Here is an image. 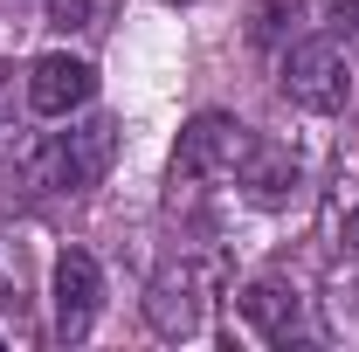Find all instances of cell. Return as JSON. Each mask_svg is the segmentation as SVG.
<instances>
[{
	"mask_svg": "<svg viewBox=\"0 0 359 352\" xmlns=\"http://www.w3.org/2000/svg\"><path fill=\"white\" fill-rule=\"evenodd\" d=\"M249 125L242 118H228V111H201L187 132H180V152H173V180H228L242 173V159H249Z\"/></svg>",
	"mask_w": 359,
	"mask_h": 352,
	"instance_id": "277c9868",
	"label": "cell"
},
{
	"mask_svg": "<svg viewBox=\"0 0 359 352\" xmlns=\"http://www.w3.org/2000/svg\"><path fill=\"white\" fill-rule=\"evenodd\" d=\"M97 311H104V269L90 263L83 249H69V256L55 263V339H62V346L90 339Z\"/></svg>",
	"mask_w": 359,
	"mask_h": 352,
	"instance_id": "5b68a950",
	"label": "cell"
},
{
	"mask_svg": "<svg viewBox=\"0 0 359 352\" xmlns=\"http://www.w3.org/2000/svg\"><path fill=\"white\" fill-rule=\"evenodd\" d=\"M222 256H180L152 276V290H145V325L159 332V339H194L201 325H208V297L222 290Z\"/></svg>",
	"mask_w": 359,
	"mask_h": 352,
	"instance_id": "7a4b0ae2",
	"label": "cell"
},
{
	"mask_svg": "<svg viewBox=\"0 0 359 352\" xmlns=\"http://www.w3.org/2000/svg\"><path fill=\"white\" fill-rule=\"evenodd\" d=\"M111 159H118V125L111 118H76L69 132H48L28 152L21 173H28L35 194H83L111 173Z\"/></svg>",
	"mask_w": 359,
	"mask_h": 352,
	"instance_id": "6da1fadb",
	"label": "cell"
},
{
	"mask_svg": "<svg viewBox=\"0 0 359 352\" xmlns=\"http://www.w3.org/2000/svg\"><path fill=\"white\" fill-rule=\"evenodd\" d=\"M83 14H90V0H48V21L55 28H83Z\"/></svg>",
	"mask_w": 359,
	"mask_h": 352,
	"instance_id": "7c38bea8",
	"label": "cell"
},
{
	"mask_svg": "<svg viewBox=\"0 0 359 352\" xmlns=\"http://www.w3.org/2000/svg\"><path fill=\"white\" fill-rule=\"evenodd\" d=\"M318 242H325L332 269H359V166H339V180L325 187Z\"/></svg>",
	"mask_w": 359,
	"mask_h": 352,
	"instance_id": "ba28073f",
	"label": "cell"
},
{
	"mask_svg": "<svg viewBox=\"0 0 359 352\" xmlns=\"http://www.w3.org/2000/svg\"><path fill=\"white\" fill-rule=\"evenodd\" d=\"M235 311H242V325H249L263 346H297V339L311 332V325H304V297H297L290 283H276V276H256V283H242Z\"/></svg>",
	"mask_w": 359,
	"mask_h": 352,
	"instance_id": "8992f818",
	"label": "cell"
},
{
	"mask_svg": "<svg viewBox=\"0 0 359 352\" xmlns=\"http://www.w3.org/2000/svg\"><path fill=\"white\" fill-rule=\"evenodd\" d=\"M7 145H14V111L0 104V152H7Z\"/></svg>",
	"mask_w": 359,
	"mask_h": 352,
	"instance_id": "4fadbf2b",
	"label": "cell"
},
{
	"mask_svg": "<svg viewBox=\"0 0 359 352\" xmlns=\"http://www.w3.org/2000/svg\"><path fill=\"white\" fill-rule=\"evenodd\" d=\"M297 28V0H256L249 7V42L256 48H283Z\"/></svg>",
	"mask_w": 359,
	"mask_h": 352,
	"instance_id": "30bf717a",
	"label": "cell"
},
{
	"mask_svg": "<svg viewBox=\"0 0 359 352\" xmlns=\"http://www.w3.org/2000/svg\"><path fill=\"white\" fill-rule=\"evenodd\" d=\"M283 97L297 104V111H311V118H332V111H346L353 104V62H346V48L339 42H290L283 48Z\"/></svg>",
	"mask_w": 359,
	"mask_h": 352,
	"instance_id": "3957f363",
	"label": "cell"
},
{
	"mask_svg": "<svg viewBox=\"0 0 359 352\" xmlns=\"http://www.w3.org/2000/svg\"><path fill=\"white\" fill-rule=\"evenodd\" d=\"M297 152L290 145H249V159H242V187H249V201L256 208H283L290 201V187H297Z\"/></svg>",
	"mask_w": 359,
	"mask_h": 352,
	"instance_id": "9c48e42d",
	"label": "cell"
},
{
	"mask_svg": "<svg viewBox=\"0 0 359 352\" xmlns=\"http://www.w3.org/2000/svg\"><path fill=\"white\" fill-rule=\"evenodd\" d=\"M90 90H97V69H90L83 55H42V62L28 69V104H35L42 118H69V111H83Z\"/></svg>",
	"mask_w": 359,
	"mask_h": 352,
	"instance_id": "52a82bcc",
	"label": "cell"
},
{
	"mask_svg": "<svg viewBox=\"0 0 359 352\" xmlns=\"http://www.w3.org/2000/svg\"><path fill=\"white\" fill-rule=\"evenodd\" d=\"M332 35L359 42V0H332Z\"/></svg>",
	"mask_w": 359,
	"mask_h": 352,
	"instance_id": "8fae6325",
	"label": "cell"
},
{
	"mask_svg": "<svg viewBox=\"0 0 359 352\" xmlns=\"http://www.w3.org/2000/svg\"><path fill=\"white\" fill-rule=\"evenodd\" d=\"M166 7H187V0H166Z\"/></svg>",
	"mask_w": 359,
	"mask_h": 352,
	"instance_id": "5bb4252c",
	"label": "cell"
}]
</instances>
